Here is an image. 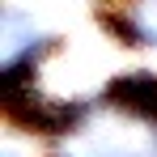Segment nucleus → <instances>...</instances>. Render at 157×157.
Returning <instances> with one entry per match:
<instances>
[{"mask_svg": "<svg viewBox=\"0 0 157 157\" xmlns=\"http://www.w3.org/2000/svg\"><path fill=\"white\" fill-rule=\"evenodd\" d=\"M98 102L128 115V119H140V123H157V72L140 68V72H119L102 85Z\"/></svg>", "mask_w": 157, "mask_h": 157, "instance_id": "nucleus-1", "label": "nucleus"}, {"mask_svg": "<svg viewBox=\"0 0 157 157\" xmlns=\"http://www.w3.org/2000/svg\"><path fill=\"white\" fill-rule=\"evenodd\" d=\"M94 21H98L119 47H153V26H144L132 4H102V9L94 13Z\"/></svg>", "mask_w": 157, "mask_h": 157, "instance_id": "nucleus-2", "label": "nucleus"}, {"mask_svg": "<svg viewBox=\"0 0 157 157\" xmlns=\"http://www.w3.org/2000/svg\"><path fill=\"white\" fill-rule=\"evenodd\" d=\"M51 157H64V153H51Z\"/></svg>", "mask_w": 157, "mask_h": 157, "instance_id": "nucleus-3", "label": "nucleus"}, {"mask_svg": "<svg viewBox=\"0 0 157 157\" xmlns=\"http://www.w3.org/2000/svg\"><path fill=\"white\" fill-rule=\"evenodd\" d=\"M153 132H157V123H153Z\"/></svg>", "mask_w": 157, "mask_h": 157, "instance_id": "nucleus-4", "label": "nucleus"}, {"mask_svg": "<svg viewBox=\"0 0 157 157\" xmlns=\"http://www.w3.org/2000/svg\"><path fill=\"white\" fill-rule=\"evenodd\" d=\"M9 157H13V153H9Z\"/></svg>", "mask_w": 157, "mask_h": 157, "instance_id": "nucleus-5", "label": "nucleus"}]
</instances>
